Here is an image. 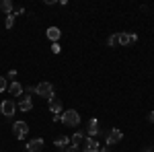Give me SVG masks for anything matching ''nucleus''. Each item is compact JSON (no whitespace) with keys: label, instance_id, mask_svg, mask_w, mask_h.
Masks as SVG:
<instances>
[{"label":"nucleus","instance_id":"nucleus-1","mask_svg":"<svg viewBox=\"0 0 154 152\" xmlns=\"http://www.w3.org/2000/svg\"><path fill=\"white\" fill-rule=\"evenodd\" d=\"M60 121H62L64 126L76 128V126L80 123V115H78V111H76V109H66V111L60 115Z\"/></svg>","mask_w":154,"mask_h":152},{"label":"nucleus","instance_id":"nucleus-2","mask_svg":"<svg viewBox=\"0 0 154 152\" xmlns=\"http://www.w3.org/2000/svg\"><path fill=\"white\" fill-rule=\"evenodd\" d=\"M35 95L43 97V99H51L54 97V84L51 82H39L35 86Z\"/></svg>","mask_w":154,"mask_h":152},{"label":"nucleus","instance_id":"nucleus-3","mask_svg":"<svg viewBox=\"0 0 154 152\" xmlns=\"http://www.w3.org/2000/svg\"><path fill=\"white\" fill-rule=\"evenodd\" d=\"M14 111H17V103H14L12 99H4V101L0 103V113L4 117H12Z\"/></svg>","mask_w":154,"mask_h":152},{"label":"nucleus","instance_id":"nucleus-4","mask_svg":"<svg viewBox=\"0 0 154 152\" xmlns=\"http://www.w3.org/2000/svg\"><path fill=\"white\" fill-rule=\"evenodd\" d=\"M107 146H113V144H119V142L123 140V132H121V129H109V132H107Z\"/></svg>","mask_w":154,"mask_h":152},{"label":"nucleus","instance_id":"nucleus-5","mask_svg":"<svg viewBox=\"0 0 154 152\" xmlns=\"http://www.w3.org/2000/svg\"><path fill=\"white\" fill-rule=\"evenodd\" d=\"M27 132H29V126H27L25 121H17V123L12 126V134H14L17 140H23L25 136H27Z\"/></svg>","mask_w":154,"mask_h":152},{"label":"nucleus","instance_id":"nucleus-6","mask_svg":"<svg viewBox=\"0 0 154 152\" xmlns=\"http://www.w3.org/2000/svg\"><path fill=\"white\" fill-rule=\"evenodd\" d=\"M99 140L97 138H84L82 142V146H80V150L82 152H99Z\"/></svg>","mask_w":154,"mask_h":152},{"label":"nucleus","instance_id":"nucleus-7","mask_svg":"<svg viewBox=\"0 0 154 152\" xmlns=\"http://www.w3.org/2000/svg\"><path fill=\"white\" fill-rule=\"evenodd\" d=\"M84 132L91 136V138H95V136H99V119H88L86 121V126H84Z\"/></svg>","mask_w":154,"mask_h":152},{"label":"nucleus","instance_id":"nucleus-8","mask_svg":"<svg viewBox=\"0 0 154 152\" xmlns=\"http://www.w3.org/2000/svg\"><path fill=\"white\" fill-rule=\"evenodd\" d=\"M43 146H45V142L41 140V138H35V140H31L29 144H27V150L29 152H41Z\"/></svg>","mask_w":154,"mask_h":152},{"label":"nucleus","instance_id":"nucleus-9","mask_svg":"<svg viewBox=\"0 0 154 152\" xmlns=\"http://www.w3.org/2000/svg\"><path fill=\"white\" fill-rule=\"evenodd\" d=\"M19 109H21V111H31V109H33V97H31V95H25L23 99L19 101Z\"/></svg>","mask_w":154,"mask_h":152},{"label":"nucleus","instance_id":"nucleus-10","mask_svg":"<svg viewBox=\"0 0 154 152\" xmlns=\"http://www.w3.org/2000/svg\"><path fill=\"white\" fill-rule=\"evenodd\" d=\"M48 101H49V111L56 113V115H60V113H62V101L56 99V97H51V99H48Z\"/></svg>","mask_w":154,"mask_h":152},{"label":"nucleus","instance_id":"nucleus-11","mask_svg":"<svg viewBox=\"0 0 154 152\" xmlns=\"http://www.w3.org/2000/svg\"><path fill=\"white\" fill-rule=\"evenodd\" d=\"M45 35H48V39H49V41H54V43H56V41H58L60 37H62V31H60L58 27H49L48 31H45Z\"/></svg>","mask_w":154,"mask_h":152},{"label":"nucleus","instance_id":"nucleus-12","mask_svg":"<svg viewBox=\"0 0 154 152\" xmlns=\"http://www.w3.org/2000/svg\"><path fill=\"white\" fill-rule=\"evenodd\" d=\"M8 93H11L12 97H21V95H23V84H21V82H11V84H8Z\"/></svg>","mask_w":154,"mask_h":152},{"label":"nucleus","instance_id":"nucleus-13","mask_svg":"<svg viewBox=\"0 0 154 152\" xmlns=\"http://www.w3.org/2000/svg\"><path fill=\"white\" fill-rule=\"evenodd\" d=\"M82 142H84V136H82V132H76V134H74V136L70 138V144H72V146H78V148L82 146Z\"/></svg>","mask_w":154,"mask_h":152},{"label":"nucleus","instance_id":"nucleus-14","mask_svg":"<svg viewBox=\"0 0 154 152\" xmlns=\"http://www.w3.org/2000/svg\"><path fill=\"white\" fill-rule=\"evenodd\" d=\"M130 33H117V45H130Z\"/></svg>","mask_w":154,"mask_h":152},{"label":"nucleus","instance_id":"nucleus-15","mask_svg":"<svg viewBox=\"0 0 154 152\" xmlns=\"http://www.w3.org/2000/svg\"><path fill=\"white\" fill-rule=\"evenodd\" d=\"M56 146H58V148H68V146H70V138H68V136L56 138Z\"/></svg>","mask_w":154,"mask_h":152},{"label":"nucleus","instance_id":"nucleus-16","mask_svg":"<svg viewBox=\"0 0 154 152\" xmlns=\"http://www.w3.org/2000/svg\"><path fill=\"white\" fill-rule=\"evenodd\" d=\"M0 11H4L6 14H11L12 12V2L11 0H2V2H0Z\"/></svg>","mask_w":154,"mask_h":152},{"label":"nucleus","instance_id":"nucleus-17","mask_svg":"<svg viewBox=\"0 0 154 152\" xmlns=\"http://www.w3.org/2000/svg\"><path fill=\"white\" fill-rule=\"evenodd\" d=\"M14 17H17V12H11V14H6V29H11L12 25H14Z\"/></svg>","mask_w":154,"mask_h":152},{"label":"nucleus","instance_id":"nucleus-18","mask_svg":"<svg viewBox=\"0 0 154 152\" xmlns=\"http://www.w3.org/2000/svg\"><path fill=\"white\" fill-rule=\"evenodd\" d=\"M4 91H8V80L0 76V93H4Z\"/></svg>","mask_w":154,"mask_h":152},{"label":"nucleus","instance_id":"nucleus-19","mask_svg":"<svg viewBox=\"0 0 154 152\" xmlns=\"http://www.w3.org/2000/svg\"><path fill=\"white\" fill-rule=\"evenodd\" d=\"M107 45H111V47H113V45H117V33H113V35L107 39Z\"/></svg>","mask_w":154,"mask_h":152},{"label":"nucleus","instance_id":"nucleus-20","mask_svg":"<svg viewBox=\"0 0 154 152\" xmlns=\"http://www.w3.org/2000/svg\"><path fill=\"white\" fill-rule=\"evenodd\" d=\"M60 51H62V47H60L58 43H54V45H51V54H60Z\"/></svg>","mask_w":154,"mask_h":152},{"label":"nucleus","instance_id":"nucleus-21","mask_svg":"<svg viewBox=\"0 0 154 152\" xmlns=\"http://www.w3.org/2000/svg\"><path fill=\"white\" fill-rule=\"evenodd\" d=\"M66 152H80V148H78V146H68V148H66Z\"/></svg>","mask_w":154,"mask_h":152},{"label":"nucleus","instance_id":"nucleus-22","mask_svg":"<svg viewBox=\"0 0 154 152\" xmlns=\"http://www.w3.org/2000/svg\"><path fill=\"white\" fill-rule=\"evenodd\" d=\"M6 78H8V80H14V78H17V72H14V70H11V72H8V76H6Z\"/></svg>","mask_w":154,"mask_h":152},{"label":"nucleus","instance_id":"nucleus-23","mask_svg":"<svg viewBox=\"0 0 154 152\" xmlns=\"http://www.w3.org/2000/svg\"><path fill=\"white\" fill-rule=\"evenodd\" d=\"M148 121H150V123H154V111H150V113H148Z\"/></svg>","mask_w":154,"mask_h":152},{"label":"nucleus","instance_id":"nucleus-24","mask_svg":"<svg viewBox=\"0 0 154 152\" xmlns=\"http://www.w3.org/2000/svg\"><path fill=\"white\" fill-rule=\"evenodd\" d=\"M58 152H62V150H58Z\"/></svg>","mask_w":154,"mask_h":152},{"label":"nucleus","instance_id":"nucleus-25","mask_svg":"<svg viewBox=\"0 0 154 152\" xmlns=\"http://www.w3.org/2000/svg\"><path fill=\"white\" fill-rule=\"evenodd\" d=\"M0 115H2V113H0Z\"/></svg>","mask_w":154,"mask_h":152},{"label":"nucleus","instance_id":"nucleus-26","mask_svg":"<svg viewBox=\"0 0 154 152\" xmlns=\"http://www.w3.org/2000/svg\"><path fill=\"white\" fill-rule=\"evenodd\" d=\"M0 152H2V150H0Z\"/></svg>","mask_w":154,"mask_h":152}]
</instances>
